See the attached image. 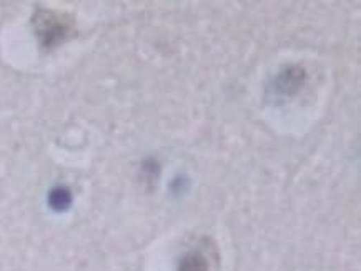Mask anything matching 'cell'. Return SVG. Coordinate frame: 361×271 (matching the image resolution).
I'll list each match as a JSON object with an SVG mask.
<instances>
[{"label":"cell","instance_id":"6da1fadb","mask_svg":"<svg viewBox=\"0 0 361 271\" xmlns=\"http://www.w3.org/2000/svg\"><path fill=\"white\" fill-rule=\"evenodd\" d=\"M35 23H37V32L46 46H54V43L62 42V39L68 32L67 23L52 12H39Z\"/></svg>","mask_w":361,"mask_h":271},{"label":"cell","instance_id":"7a4b0ae2","mask_svg":"<svg viewBox=\"0 0 361 271\" xmlns=\"http://www.w3.org/2000/svg\"><path fill=\"white\" fill-rule=\"evenodd\" d=\"M303 79H305V72L300 70V68H288L286 72L280 75L278 87L283 92H286V94H290V92L297 90L300 85L303 83Z\"/></svg>","mask_w":361,"mask_h":271},{"label":"cell","instance_id":"3957f363","mask_svg":"<svg viewBox=\"0 0 361 271\" xmlns=\"http://www.w3.org/2000/svg\"><path fill=\"white\" fill-rule=\"evenodd\" d=\"M178 271H208V263L200 253L185 254L178 265Z\"/></svg>","mask_w":361,"mask_h":271},{"label":"cell","instance_id":"277c9868","mask_svg":"<svg viewBox=\"0 0 361 271\" xmlns=\"http://www.w3.org/2000/svg\"><path fill=\"white\" fill-rule=\"evenodd\" d=\"M70 200H72L70 192H68L67 188H55L54 192L50 193V198H48L52 208H55V210L67 208V206L70 205Z\"/></svg>","mask_w":361,"mask_h":271}]
</instances>
